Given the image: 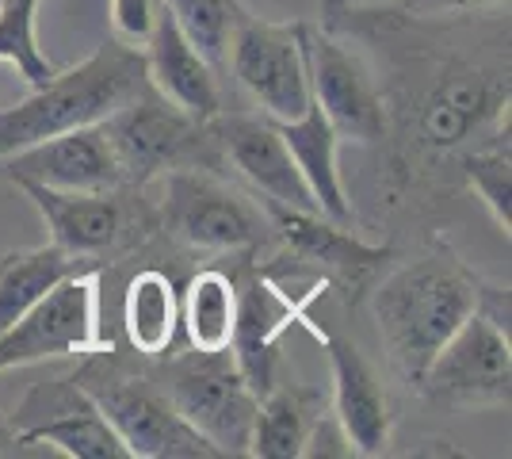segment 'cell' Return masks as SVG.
Returning a JSON list of instances; mask_svg holds the SVG:
<instances>
[{"label": "cell", "mask_w": 512, "mask_h": 459, "mask_svg": "<svg viewBox=\"0 0 512 459\" xmlns=\"http://www.w3.org/2000/svg\"><path fill=\"white\" fill-rule=\"evenodd\" d=\"M371 310L386 356L409 387L421 383L432 356L474 310H486L509 326V295L482 284V276L440 241L383 276L371 295Z\"/></svg>", "instance_id": "obj_1"}, {"label": "cell", "mask_w": 512, "mask_h": 459, "mask_svg": "<svg viewBox=\"0 0 512 459\" xmlns=\"http://www.w3.org/2000/svg\"><path fill=\"white\" fill-rule=\"evenodd\" d=\"M146 88L150 77L142 46H130L111 35L81 66L65 73L58 69L43 88H31L27 100L0 108V161L62 131L96 127Z\"/></svg>", "instance_id": "obj_2"}, {"label": "cell", "mask_w": 512, "mask_h": 459, "mask_svg": "<svg viewBox=\"0 0 512 459\" xmlns=\"http://www.w3.org/2000/svg\"><path fill=\"white\" fill-rule=\"evenodd\" d=\"M73 383L96 402V410L123 437L130 459H222L207 437H199L176 414L172 398L153 372V360L115 349L85 352Z\"/></svg>", "instance_id": "obj_3"}, {"label": "cell", "mask_w": 512, "mask_h": 459, "mask_svg": "<svg viewBox=\"0 0 512 459\" xmlns=\"http://www.w3.org/2000/svg\"><path fill=\"white\" fill-rule=\"evenodd\" d=\"M153 372L172 398L176 414L207 437L222 456H249L253 421L260 398L237 368L234 352H165L153 360Z\"/></svg>", "instance_id": "obj_4"}, {"label": "cell", "mask_w": 512, "mask_h": 459, "mask_svg": "<svg viewBox=\"0 0 512 459\" xmlns=\"http://www.w3.org/2000/svg\"><path fill=\"white\" fill-rule=\"evenodd\" d=\"M100 127L111 142L127 188H146L153 176H165L169 169L184 165L214 169L222 161L207 134V123L157 96L153 85L127 100L119 111H111Z\"/></svg>", "instance_id": "obj_5"}, {"label": "cell", "mask_w": 512, "mask_h": 459, "mask_svg": "<svg viewBox=\"0 0 512 459\" xmlns=\"http://www.w3.org/2000/svg\"><path fill=\"white\" fill-rule=\"evenodd\" d=\"M161 226L188 249L207 253H245L268 241L272 222L226 180L211 169L184 165L165 173V203H161Z\"/></svg>", "instance_id": "obj_6"}, {"label": "cell", "mask_w": 512, "mask_h": 459, "mask_svg": "<svg viewBox=\"0 0 512 459\" xmlns=\"http://www.w3.org/2000/svg\"><path fill=\"white\" fill-rule=\"evenodd\" d=\"M417 391L444 410H482L509 406L512 394V345L509 326L486 310H474L432 356Z\"/></svg>", "instance_id": "obj_7"}, {"label": "cell", "mask_w": 512, "mask_h": 459, "mask_svg": "<svg viewBox=\"0 0 512 459\" xmlns=\"http://www.w3.org/2000/svg\"><path fill=\"white\" fill-rule=\"evenodd\" d=\"M100 341V272L73 268L20 322L0 333V372L62 356H85Z\"/></svg>", "instance_id": "obj_8"}, {"label": "cell", "mask_w": 512, "mask_h": 459, "mask_svg": "<svg viewBox=\"0 0 512 459\" xmlns=\"http://www.w3.org/2000/svg\"><path fill=\"white\" fill-rule=\"evenodd\" d=\"M35 203L50 230V245L73 261L107 257L123 245H134L157 226L146 203H130L123 188L115 192H58L35 180H12Z\"/></svg>", "instance_id": "obj_9"}, {"label": "cell", "mask_w": 512, "mask_h": 459, "mask_svg": "<svg viewBox=\"0 0 512 459\" xmlns=\"http://www.w3.org/2000/svg\"><path fill=\"white\" fill-rule=\"evenodd\" d=\"M226 62L234 69V81L260 108V115L287 123L310 108L302 20L272 23L245 12L230 35Z\"/></svg>", "instance_id": "obj_10"}, {"label": "cell", "mask_w": 512, "mask_h": 459, "mask_svg": "<svg viewBox=\"0 0 512 459\" xmlns=\"http://www.w3.org/2000/svg\"><path fill=\"white\" fill-rule=\"evenodd\" d=\"M302 50L310 100L329 119V127L341 134V142H379L386 134V104L367 66L341 39H333L314 23H302Z\"/></svg>", "instance_id": "obj_11"}, {"label": "cell", "mask_w": 512, "mask_h": 459, "mask_svg": "<svg viewBox=\"0 0 512 459\" xmlns=\"http://www.w3.org/2000/svg\"><path fill=\"white\" fill-rule=\"evenodd\" d=\"M8 421L27 448L50 444L69 459H130L123 437L73 379L35 383Z\"/></svg>", "instance_id": "obj_12"}, {"label": "cell", "mask_w": 512, "mask_h": 459, "mask_svg": "<svg viewBox=\"0 0 512 459\" xmlns=\"http://www.w3.org/2000/svg\"><path fill=\"white\" fill-rule=\"evenodd\" d=\"M207 134H211L218 157L230 161L264 196V203L321 215L283 134L276 131V123L268 115H241V111L222 108L214 119H207Z\"/></svg>", "instance_id": "obj_13"}, {"label": "cell", "mask_w": 512, "mask_h": 459, "mask_svg": "<svg viewBox=\"0 0 512 459\" xmlns=\"http://www.w3.org/2000/svg\"><path fill=\"white\" fill-rule=\"evenodd\" d=\"M509 115V77L474 66L440 69L436 85L417 108V138L432 153L463 150L490 119Z\"/></svg>", "instance_id": "obj_14"}, {"label": "cell", "mask_w": 512, "mask_h": 459, "mask_svg": "<svg viewBox=\"0 0 512 459\" xmlns=\"http://www.w3.org/2000/svg\"><path fill=\"white\" fill-rule=\"evenodd\" d=\"M318 341L329 352L333 417L341 425L352 456H383L386 448H390V429H394V414H390V402H386L383 379H379V372L367 364V356L348 337L321 333L318 329Z\"/></svg>", "instance_id": "obj_15"}, {"label": "cell", "mask_w": 512, "mask_h": 459, "mask_svg": "<svg viewBox=\"0 0 512 459\" xmlns=\"http://www.w3.org/2000/svg\"><path fill=\"white\" fill-rule=\"evenodd\" d=\"M12 180H35L58 192H115L127 188L119 161L111 153L104 127H77L54 138H43L8 157Z\"/></svg>", "instance_id": "obj_16"}, {"label": "cell", "mask_w": 512, "mask_h": 459, "mask_svg": "<svg viewBox=\"0 0 512 459\" xmlns=\"http://www.w3.org/2000/svg\"><path fill=\"white\" fill-rule=\"evenodd\" d=\"M321 287L306 291L302 299H291L279 284H272L268 276L249 272L245 287H237V326H234V352L237 368L249 379V387L256 398L276 383V341L279 333L306 318V303L318 295Z\"/></svg>", "instance_id": "obj_17"}, {"label": "cell", "mask_w": 512, "mask_h": 459, "mask_svg": "<svg viewBox=\"0 0 512 459\" xmlns=\"http://www.w3.org/2000/svg\"><path fill=\"white\" fill-rule=\"evenodd\" d=\"M142 54H146V77H150L153 92L165 96L180 111H188L192 119L207 123L226 108L218 69L195 50L165 4L157 8V20L150 27V39L142 43Z\"/></svg>", "instance_id": "obj_18"}, {"label": "cell", "mask_w": 512, "mask_h": 459, "mask_svg": "<svg viewBox=\"0 0 512 459\" xmlns=\"http://www.w3.org/2000/svg\"><path fill=\"white\" fill-rule=\"evenodd\" d=\"M264 215L272 222V230H279L283 241L299 257L318 264L321 272H325V284L363 287L367 276L390 257V249L367 245L348 226H337V222H329L325 215H314V211H295V207L264 203Z\"/></svg>", "instance_id": "obj_19"}, {"label": "cell", "mask_w": 512, "mask_h": 459, "mask_svg": "<svg viewBox=\"0 0 512 459\" xmlns=\"http://www.w3.org/2000/svg\"><path fill=\"white\" fill-rule=\"evenodd\" d=\"M276 131L283 134V142L295 157V165H299L302 180H306V188H310L321 215L329 222H337V226H352V203H348L341 165H337L341 134L329 127V119L321 115L318 104L310 100V108L302 111L299 119L276 123Z\"/></svg>", "instance_id": "obj_20"}, {"label": "cell", "mask_w": 512, "mask_h": 459, "mask_svg": "<svg viewBox=\"0 0 512 459\" xmlns=\"http://www.w3.org/2000/svg\"><path fill=\"white\" fill-rule=\"evenodd\" d=\"M325 414V394L310 383H272L260 394L249 456L299 459L314 421Z\"/></svg>", "instance_id": "obj_21"}, {"label": "cell", "mask_w": 512, "mask_h": 459, "mask_svg": "<svg viewBox=\"0 0 512 459\" xmlns=\"http://www.w3.org/2000/svg\"><path fill=\"white\" fill-rule=\"evenodd\" d=\"M123 329H127L130 349L146 360L172 352L180 333V295L169 272L142 268L130 276L123 291Z\"/></svg>", "instance_id": "obj_22"}, {"label": "cell", "mask_w": 512, "mask_h": 459, "mask_svg": "<svg viewBox=\"0 0 512 459\" xmlns=\"http://www.w3.org/2000/svg\"><path fill=\"white\" fill-rule=\"evenodd\" d=\"M237 326V280L222 268L195 272L180 295V329L184 341L199 352H222L234 345Z\"/></svg>", "instance_id": "obj_23"}, {"label": "cell", "mask_w": 512, "mask_h": 459, "mask_svg": "<svg viewBox=\"0 0 512 459\" xmlns=\"http://www.w3.org/2000/svg\"><path fill=\"white\" fill-rule=\"evenodd\" d=\"M81 261L65 257L50 241L35 249H8L0 253V333L20 322L31 306L43 299L62 276H69Z\"/></svg>", "instance_id": "obj_24"}, {"label": "cell", "mask_w": 512, "mask_h": 459, "mask_svg": "<svg viewBox=\"0 0 512 459\" xmlns=\"http://www.w3.org/2000/svg\"><path fill=\"white\" fill-rule=\"evenodd\" d=\"M0 62L27 88H43L58 73L39 46V0H0Z\"/></svg>", "instance_id": "obj_25"}, {"label": "cell", "mask_w": 512, "mask_h": 459, "mask_svg": "<svg viewBox=\"0 0 512 459\" xmlns=\"http://www.w3.org/2000/svg\"><path fill=\"white\" fill-rule=\"evenodd\" d=\"M180 23V31L192 39V46L211 62L214 69L226 66V46L234 35L237 20L245 16L241 0H161Z\"/></svg>", "instance_id": "obj_26"}, {"label": "cell", "mask_w": 512, "mask_h": 459, "mask_svg": "<svg viewBox=\"0 0 512 459\" xmlns=\"http://www.w3.org/2000/svg\"><path fill=\"white\" fill-rule=\"evenodd\" d=\"M463 176H467L470 192L482 199V207L493 215L497 230L509 238L512 230V157L509 138L497 142L490 150H474L463 157Z\"/></svg>", "instance_id": "obj_27"}, {"label": "cell", "mask_w": 512, "mask_h": 459, "mask_svg": "<svg viewBox=\"0 0 512 459\" xmlns=\"http://www.w3.org/2000/svg\"><path fill=\"white\" fill-rule=\"evenodd\" d=\"M157 8L161 0H111V35L130 46H142L150 39Z\"/></svg>", "instance_id": "obj_28"}, {"label": "cell", "mask_w": 512, "mask_h": 459, "mask_svg": "<svg viewBox=\"0 0 512 459\" xmlns=\"http://www.w3.org/2000/svg\"><path fill=\"white\" fill-rule=\"evenodd\" d=\"M490 4H509V0H402V8H406V12H417V16L474 12V8H490Z\"/></svg>", "instance_id": "obj_29"}, {"label": "cell", "mask_w": 512, "mask_h": 459, "mask_svg": "<svg viewBox=\"0 0 512 459\" xmlns=\"http://www.w3.org/2000/svg\"><path fill=\"white\" fill-rule=\"evenodd\" d=\"M8 456H31V448L20 440V433L12 429V421H8V414H0V459Z\"/></svg>", "instance_id": "obj_30"}]
</instances>
